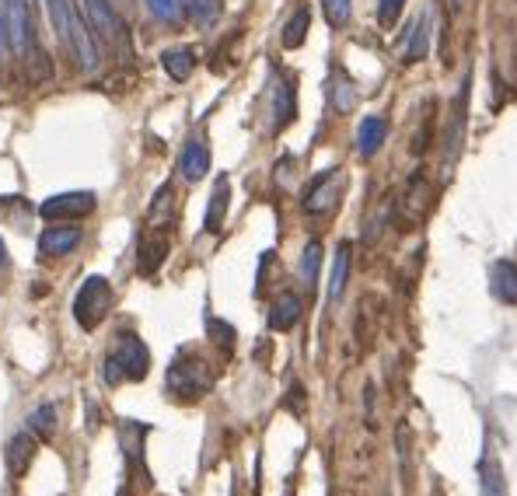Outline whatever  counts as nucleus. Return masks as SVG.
Wrapping results in <instances>:
<instances>
[{
	"instance_id": "nucleus-30",
	"label": "nucleus",
	"mask_w": 517,
	"mask_h": 496,
	"mask_svg": "<svg viewBox=\"0 0 517 496\" xmlns=\"http://www.w3.org/2000/svg\"><path fill=\"white\" fill-rule=\"evenodd\" d=\"M11 53V42H7V14H4V0H0V56Z\"/></svg>"
},
{
	"instance_id": "nucleus-9",
	"label": "nucleus",
	"mask_w": 517,
	"mask_h": 496,
	"mask_svg": "<svg viewBox=\"0 0 517 496\" xmlns=\"http://www.w3.org/2000/svg\"><path fill=\"white\" fill-rule=\"evenodd\" d=\"M81 228H70V224H53L39 235V255L42 259H60V255H70L77 245H81Z\"/></svg>"
},
{
	"instance_id": "nucleus-19",
	"label": "nucleus",
	"mask_w": 517,
	"mask_h": 496,
	"mask_svg": "<svg viewBox=\"0 0 517 496\" xmlns=\"http://www.w3.org/2000/svg\"><path fill=\"white\" fill-rule=\"evenodd\" d=\"M308 28H311V7H297L287 25H283V49H301L304 39H308Z\"/></svg>"
},
{
	"instance_id": "nucleus-4",
	"label": "nucleus",
	"mask_w": 517,
	"mask_h": 496,
	"mask_svg": "<svg viewBox=\"0 0 517 496\" xmlns=\"http://www.w3.org/2000/svg\"><path fill=\"white\" fill-rule=\"evenodd\" d=\"M7 14V42H11V56L25 60L35 49V21H32V0H4Z\"/></svg>"
},
{
	"instance_id": "nucleus-3",
	"label": "nucleus",
	"mask_w": 517,
	"mask_h": 496,
	"mask_svg": "<svg viewBox=\"0 0 517 496\" xmlns=\"http://www.w3.org/2000/svg\"><path fill=\"white\" fill-rule=\"evenodd\" d=\"M112 301H116L112 283L105 280V276H88L74 294V322L81 325L84 332H95L98 325L109 318Z\"/></svg>"
},
{
	"instance_id": "nucleus-28",
	"label": "nucleus",
	"mask_w": 517,
	"mask_h": 496,
	"mask_svg": "<svg viewBox=\"0 0 517 496\" xmlns=\"http://www.w3.org/2000/svg\"><path fill=\"white\" fill-rule=\"evenodd\" d=\"M402 7H406V0H378V21L385 28H392L395 21H399Z\"/></svg>"
},
{
	"instance_id": "nucleus-15",
	"label": "nucleus",
	"mask_w": 517,
	"mask_h": 496,
	"mask_svg": "<svg viewBox=\"0 0 517 496\" xmlns=\"http://www.w3.org/2000/svg\"><path fill=\"white\" fill-rule=\"evenodd\" d=\"M385 137H388V119L385 116H367L357 130L360 158H374V154L381 151V144H385Z\"/></svg>"
},
{
	"instance_id": "nucleus-1",
	"label": "nucleus",
	"mask_w": 517,
	"mask_h": 496,
	"mask_svg": "<svg viewBox=\"0 0 517 496\" xmlns=\"http://www.w3.org/2000/svg\"><path fill=\"white\" fill-rule=\"evenodd\" d=\"M151 374V350L137 332H119L102 360V385L116 388L123 381H144Z\"/></svg>"
},
{
	"instance_id": "nucleus-18",
	"label": "nucleus",
	"mask_w": 517,
	"mask_h": 496,
	"mask_svg": "<svg viewBox=\"0 0 517 496\" xmlns=\"http://www.w3.org/2000/svg\"><path fill=\"white\" fill-rule=\"evenodd\" d=\"M479 486H483V496H507L504 469H500L493 451H486V455L479 458Z\"/></svg>"
},
{
	"instance_id": "nucleus-20",
	"label": "nucleus",
	"mask_w": 517,
	"mask_h": 496,
	"mask_svg": "<svg viewBox=\"0 0 517 496\" xmlns=\"http://www.w3.org/2000/svg\"><path fill=\"white\" fill-rule=\"evenodd\" d=\"M427 46H430V11H423L413 25V35H409V46H406V63H420L427 60Z\"/></svg>"
},
{
	"instance_id": "nucleus-29",
	"label": "nucleus",
	"mask_w": 517,
	"mask_h": 496,
	"mask_svg": "<svg viewBox=\"0 0 517 496\" xmlns=\"http://www.w3.org/2000/svg\"><path fill=\"white\" fill-rule=\"evenodd\" d=\"M336 91H339L336 109H339V112H350V109H353V102H357V95H353V88H350V84H336Z\"/></svg>"
},
{
	"instance_id": "nucleus-7",
	"label": "nucleus",
	"mask_w": 517,
	"mask_h": 496,
	"mask_svg": "<svg viewBox=\"0 0 517 496\" xmlns=\"http://www.w3.org/2000/svg\"><path fill=\"white\" fill-rule=\"evenodd\" d=\"M269 116H273V126H269L273 133H280L283 126H290L297 116L294 77H287L283 70H273V84H269Z\"/></svg>"
},
{
	"instance_id": "nucleus-17",
	"label": "nucleus",
	"mask_w": 517,
	"mask_h": 496,
	"mask_svg": "<svg viewBox=\"0 0 517 496\" xmlns=\"http://www.w3.org/2000/svg\"><path fill=\"white\" fill-rule=\"evenodd\" d=\"M161 70H165L172 81H189L193 77V70H196V49H189V46H175V49H165L161 53Z\"/></svg>"
},
{
	"instance_id": "nucleus-14",
	"label": "nucleus",
	"mask_w": 517,
	"mask_h": 496,
	"mask_svg": "<svg viewBox=\"0 0 517 496\" xmlns=\"http://www.w3.org/2000/svg\"><path fill=\"white\" fill-rule=\"evenodd\" d=\"M168 235H144L137 245V273L140 276H154L161 269V262L168 259Z\"/></svg>"
},
{
	"instance_id": "nucleus-23",
	"label": "nucleus",
	"mask_w": 517,
	"mask_h": 496,
	"mask_svg": "<svg viewBox=\"0 0 517 496\" xmlns=\"http://www.w3.org/2000/svg\"><path fill=\"white\" fill-rule=\"evenodd\" d=\"M179 4L200 28L214 25V21L221 18V0H179Z\"/></svg>"
},
{
	"instance_id": "nucleus-22",
	"label": "nucleus",
	"mask_w": 517,
	"mask_h": 496,
	"mask_svg": "<svg viewBox=\"0 0 517 496\" xmlns=\"http://www.w3.org/2000/svg\"><path fill=\"white\" fill-rule=\"evenodd\" d=\"M346 276H350V245L336 248V262H332V276H329V301H339L346 290Z\"/></svg>"
},
{
	"instance_id": "nucleus-16",
	"label": "nucleus",
	"mask_w": 517,
	"mask_h": 496,
	"mask_svg": "<svg viewBox=\"0 0 517 496\" xmlns=\"http://www.w3.org/2000/svg\"><path fill=\"white\" fill-rule=\"evenodd\" d=\"M490 294L500 304H517V266L514 262H497L490 269Z\"/></svg>"
},
{
	"instance_id": "nucleus-24",
	"label": "nucleus",
	"mask_w": 517,
	"mask_h": 496,
	"mask_svg": "<svg viewBox=\"0 0 517 496\" xmlns=\"http://www.w3.org/2000/svg\"><path fill=\"white\" fill-rule=\"evenodd\" d=\"M318 262H322V245L308 242L304 245V255H301V276H304V283H308V290L318 283Z\"/></svg>"
},
{
	"instance_id": "nucleus-27",
	"label": "nucleus",
	"mask_w": 517,
	"mask_h": 496,
	"mask_svg": "<svg viewBox=\"0 0 517 496\" xmlns=\"http://www.w3.org/2000/svg\"><path fill=\"white\" fill-rule=\"evenodd\" d=\"M207 332L224 353H231V346H235V329H231L228 322H221V318H207Z\"/></svg>"
},
{
	"instance_id": "nucleus-2",
	"label": "nucleus",
	"mask_w": 517,
	"mask_h": 496,
	"mask_svg": "<svg viewBox=\"0 0 517 496\" xmlns=\"http://www.w3.org/2000/svg\"><path fill=\"white\" fill-rule=\"evenodd\" d=\"M214 388V367L196 350H179L165 371V392L179 402H196Z\"/></svg>"
},
{
	"instance_id": "nucleus-10",
	"label": "nucleus",
	"mask_w": 517,
	"mask_h": 496,
	"mask_svg": "<svg viewBox=\"0 0 517 496\" xmlns=\"http://www.w3.org/2000/svg\"><path fill=\"white\" fill-rule=\"evenodd\" d=\"M35 448H39V437L32 430H21L7 441V451H4V465L14 479H21L28 472V465L35 462Z\"/></svg>"
},
{
	"instance_id": "nucleus-11",
	"label": "nucleus",
	"mask_w": 517,
	"mask_h": 496,
	"mask_svg": "<svg viewBox=\"0 0 517 496\" xmlns=\"http://www.w3.org/2000/svg\"><path fill=\"white\" fill-rule=\"evenodd\" d=\"M179 172H182V179H186V182L207 179V172H210V147H207V140H203V137H189L186 151H182V158H179Z\"/></svg>"
},
{
	"instance_id": "nucleus-6",
	"label": "nucleus",
	"mask_w": 517,
	"mask_h": 496,
	"mask_svg": "<svg viewBox=\"0 0 517 496\" xmlns=\"http://www.w3.org/2000/svg\"><path fill=\"white\" fill-rule=\"evenodd\" d=\"M84 14H88L91 28H95L98 42H109V46H126V25L119 18V11L112 7V0H81Z\"/></svg>"
},
{
	"instance_id": "nucleus-12",
	"label": "nucleus",
	"mask_w": 517,
	"mask_h": 496,
	"mask_svg": "<svg viewBox=\"0 0 517 496\" xmlns=\"http://www.w3.org/2000/svg\"><path fill=\"white\" fill-rule=\"evenodd\" d=\"M301 311H304L301 294H294V290H283V294L273 301V308H269V318H266L269 329H273V332L294 329V325L301 322Z\"/></svg>"
},
{
	"instance_id": "nucleus-32",
	"label": "nucleus",
	"mask_w": 517,
	"mask_h": 496,
	"mask_svg": "<svg viewBox=\"0 0 517 496\" xmlns=\"http://www.w3.org/2000/svg\"><path fill=\"white\" fill-rule=\"evenodd\" d=\"M116 496H130V490H126V486H123V490H119Z\"/></svg>"
},
{
	"instance_id": "nucleus-8",
	"label": "nucleus",
	"mask_w": 517,
	"mask_h": 496,
	"mask_svg": "<svg viewBox=\"0 0 517 496\" xmlns=\"http://www.w3.org/2000/svg\"><path fill=\"white\" fill-rule=\"evenodd\" d=\"M339 182H343V175H339V168H329V172L315 175V179L308 182V189H304V214L318 217V214H329V210H336L339 203Z\"/></svg>"
},
{
	"instance_id": "nucleus-25",
	"label": "nucleus",
	"mask_w": 517,
	"mask_h": 496,
	"mask_svg": "<svg viewBox=\"0 0 517 496\" xmlns=\"http://www.w3.org/2000/svg\"><path fill=\"white\" fill-rule=\"evenodd\" d=\"M322 11L332 28H343L353 14V0H322Z\"/></svg>"
},
{
	"instance_id": "nucleus-13",
	"label": "nucleus",
	"mask_w": 517,
	"mask_h": 496,
	"mask_svg": "<svg viewBox=\"0 0 517 496\" xmlns=\"http://www.w3.org/2000/svg\"><path fill=\"white\" fill-rule=\"evenodd\" d=\"M228 207H231V182L228 175L214 182V193H210V203H207V217H203V228L207 235H221L224 221H228Z\"/></svg>"
},
{
	"instance_id": "nucleus-31",
	"label": "nucleus",
	"mask_w": 517,
	"mask_h": 496,
	"mask_svg": "<svg viewBox=\"0 0 517 496\" xmlns=\"http://www.w3.org/2000/svg\"><path fill=\"white\" fill-rule=\"evenodd\" d=\"M0 266H7V245H4V238H0Z\"/></svg>"
},
{
	"instance_id": "nucleus-5",
	"label": "nucleus",
	"mask_w": 517,
	"mask_h": 496,
	"mask_svg": "<svg viewBox=\"0 0 517 496\" xmlns=\"http://www.w3.org/2000/svg\"><path fill=\"white\" fill-rule=\"evenodd\" d=\"M98 207V196L91 193H56L49 196V200H42L39 214L46 217V221H56V224H70V221H84V217H91Z\"/></svg>"
},
{
	"instance_id": "nucleus-26",
	"label": "nucleus",
	"mask_w": 517,
	"mask_h": 496,
	"mask_svg": "<svg viewBox=\"0 0 517 496\" xmlns=\"http://www.w3.org/2000/svg\"><path fill=\"white\" fill-rule=\"evenodd\" d=\"M147 7H151L154 18L165 21V25H179V18H182L179 0H147Z\"/></svg>"
},
{
	"instance_id": "nucleus-21",
	"label": "nucleus",
	"mask_w": 517,
	"mask_h": 496,
	"mask_svg": "<svg viewBox=\"0 0 517 496\" xmlns=\"http://www.w3.org/2000/svg\"><path fill=\"white\" fill-rule=\"evenodd\" d=\"M56 402H42L39 409H32L28 413V430H32L39 441H53L56 437Z\"/></svg>"
}]
</instances>
